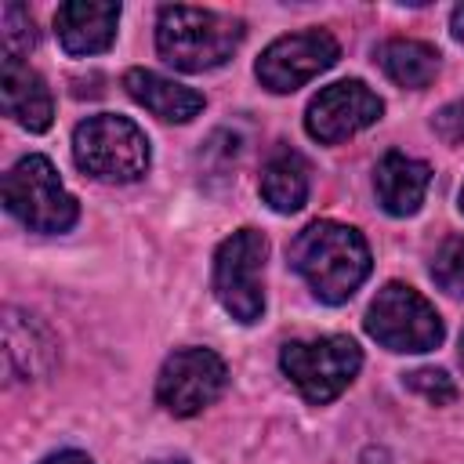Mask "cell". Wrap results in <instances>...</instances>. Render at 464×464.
<instances>
[{
  "label": "cell",
  "mask_w": 464,
  "mask_h": 464,
  "mask_svg": "<svg viewBox=\"0 0 464 464\" xmlns=\"http://www.w3.org/2000/svg\"><path fill=\"white\" fill-rule=\"evenodd\" d=\"M377 62L392 83L410 87V91L428 87L439 72V51L424 40H388V44H381Z\"/></svg>",
  "instance_id": "17"
},
{
  "label": "cell",
  "mask_w": 464,
  "mask_h": 464,
  "mask_svg": "<svg viewBox=\"0 0 464 464\" xmlns=\"http://www.w3.org/2000/svg\"><path fill=\"white\" fill-rule=\"evenodd\" d=\"M450 29H453V36L464 44V4L460 7H453V18H450Z\"/></svg>",
  "instance_id": "23"
},
{
  "label": "cell",
  "mask_w": 464,
  "mask_h": 464,
  "mask_svg": "<svg viewBox=\"0 0 464 464\" xmlns=\"http://www.w3.org/2000/svg\"><path fill=\"white\" fill-rule=\"evenodd\" d=\"M243 22L207 7L170 4L156 18V51L181 72H207L225 65L243 44Z\"/></svg>",
  "instance_id": "2"
},
{
  "label": "cell",
  "mask_w": 464,
  "mask_h": 464,
  "mask_svg": "<svg viewBox=\"0 0 464 464\" xmlns=\"http://www.w3.org/2000/svg\"><path fill=\"white\" fill-rule=\"evenodd\" d=\"M261 199L276 214H294L308 199V163L301 152L283 149L261 167Z\"/></svg>",
  "instance_id": "16"
},
{
  "label": "cell",
  "mask_w": 464,
  "mask_h": 464,
  "mask_svg": "<svg viewBox=\"0 0 464 464\" xmlns=\"http://www.w3.org/2000/svg\"><path fill=\"white\" fill-rule=\"evenodd\" d=\"M123 87L141 109H149L152 116H160L167 123H188L203 109V94L199 91H192V87H185L178 80H167V76H160L152 69H127L123 72Z\"/></svg>",
  "instance_id": "15"
},
{
  "label": "cell",
  "mask_w": 464,
  "mask_h": 464,
  "mask_svg": "<svg viewBox=\"0 0 464 464\" xmlns=\"http://www.w3.org/2000/svg\"><path fill=\"white\" fill-rule=\"evenodd\" d=\"M435 134L446 141V145H460L464 149V98L442 105L435 112Z\"/></svg>",
  "instance_id": "21"
},
{
  "label": "cell",
  "mask_w": 464,
  "mask_h": 464,
  "mask_svg": "<svg viewBox=\"0 0 464 464\" xmlns=\"http://www.w3.org/2000/svg\"><path fill=\"white\" fill-rule=\"evenodd\" d=\"M381 112H384V102L362 80H337L308 102L304 130L323 145H337L359 134L362 127L377 123Z\"/></svg>",
  "instance_id": "10"
},
{
  "label": "cell",
  "mask_w": 464,
  "mask_h": 464,
  "mask_svg": "<svg viewBox=\"0 0 464 464\" xmlns=\"http://www.w3.org/2000/svg\"><path fill=\"white\" fill-rule=\"evenodd\" d=\"M72 160L83 174L98 181L127 185L149 170V138L134 120L116 112H98L76 123Z\"/></svg>",
  "instance_id": "3"
},
{
  "label": "cell",
  "mask_w": 464,
  "mask_h": 464,
  "mask_svg": "<svg viewBox=\"0 0 464 464\" xmlns=\"http://www.w3.org/2000/svg\"><path fill=\"white\" fill-rule=\"evenodd\" d=\"M279 366L308 402L323 406L352 384L362 366V352L352 337L341 334L315 341H286L279 352Z\"/></svg>",
  "instance_id": "7"
},
{
  "label": "cell",
  "mask_w": 464,
  "mask_h": 464,
  "mask_svg": "<svg viewBox=\"0 0 464 464\" xmlns=\"http://www.w3.org/2000/svg\"><path fill=\"white\" fill-rule=\"evenodd\" d=\"M228 384V366L210 348L174 352L156 377V402L174 417H192L210 406Z\"/></svg>",
  "instance_id": "8"
},
{
  "label": "cell",
  "mask_w": 464,
  "mask_h": 464,
  "mask_svg": "<svg viewBox=\"0 0 464 464\" xmlns=\"http://www.w3.org/2000/svg\"><path fill=\"white\" fill-rule=\"evenodd\" d=\"M265 257L268 239L257 228H239L214 254V297L236 323H257L265 312Z\"/></svg>",
  "instance_id": "6"
},
{
  "label": "cell",
  "mask_w": 464,
  "mask_h": 464,
  "mask_svg": "<svg viewBox=\"0 0 464 464\" xmlns=\"http://www.w3.org/2000/svg\"><path fill=\"white\" fill-rule=\"evenodd\" d=\"M366 334L388 352H431L442 344V319L435 304L406 283H384L366 308Z\"/></svg>",
  "instance_id": "5"
},
{
  "label": "cell",
  "mask_w": 464,
  "mask_h": 464,
  "mask_svg": "<svg viewBox=\"0 0 464 464\" xmlns=\"http://www.w3.org/2000/svg\"><path fill=\"white\" fill-rule=\"evenodd\" d=\"M286 257H290V268L326 304H344L370 276V246L362 232L341 221L304 225L294 236Z\"/></svg>",
  "instance_id": "1"
},
{
  "label": "cell",
  "mask_w": 464,
  "mask_h": 464,
  "mask_svg": "<svg viewBox=\"0 0 464 464\" xmlns=\"http://www.w3.org/2000/svg\"><path fill=\"white\" fill-rule=\"evenodd\" d=\"M4 359H7V373L18 381H33L44 377L54 362V337L47 334V326L18 308H7L4 319Z\"/></svg>",
  "instance_id": "14"
},
{
  "label": "cell",
  "mask_w": 464,
  "mask_h": 464,
  "mask_svg": "<svg viewBox=\"0 0 464 464\" xmlns=\"http://www.w3.org/2000/svg\"><path fill=\"white\" fill-rule=\"evenodd\" d=\"M460 210H464V188H460Z\"/></svg>",
  "instance_id": "26"
},
{
  "label": "cell",
  "mask_w": 464,
  "mask_h": 464,
  "mask_svg": "<svg viewBox=\"0 0 464 464\" xmlns=\"http://www.w3.org/2000/svg\"><path fill=\"white\" fill-rule=\"evenodd\" d=\"M40 464H94L87 453H80V450H62V453H51V457H44Z\"/></svg>",
  "instance_id": "22"
},
{
  "label": "cell",
  "mask_w": 464,
  "mask_h": 464,
  "mask_svg": "<svg viewBox=\"0 0 464 464\" xmlns=\"http://www.w3.org/2000/svg\"><path fill=\"white\" fill-rule=\"evenodd\" d=\"M152 464H188V460H181V457H170V460H152Z\"/></svg>",
  "instance_id": "24"
},
{
  "label": "cell",
  "mask_w": 464,
  "mask_h": 464,
  "mask_svg": "<svg viewBox=\"0 0 464 464\" xmlns=\"http://www.w3.org/2000/svg\"><path fill=\"white\" fill-rule=\"evenodd\" d=\"M431 279L450 297H464V236H450L431 257Z\"/></svg>",
  "instance_id": "18"
},
{
  "label": "cell",
  "mask_w": 464,
  "mask_h": 464,
  "mask_svg": "<svg viewBox=\"0 0 464 464\" xmlns=\"http://www.w3.org/2000/svg\"><path fill=\"white\" fill-rule=\"evenodd\" d=\"M402 384H406L410 392H417L420 399L435 402V406H446V402L457 399V384H453V377H450L446 370H431V366H424V370L406 373Z\"/></svg>",
  "instance_id": "20"
},
{
  "label": "cell",
  "mask_w": 464,
  "mask_h": 464,
  "mask_svg": "<svg viewBox=\"0 0 464 464\" xmlns=\"http://www.w3.org/2000/svg\"><path fill=\"white\" fill-rule=\"evenodd\" d=\"M120 4L112 0H69L54 11V33L69 54H102L116 40Z\"/></svg>",
  "instance_id": "11"
},
{
  "label": "cell",
  "mask_w": 464,
  "mask_h": 464,
  "mask_svg": "<svg viewBox=\"0 0 464 464\" xmlns=\"http://www.w3.org/2000/svg\"><path fill=\"white\" fill-rule=\"evenodd\" d=\"M431 185V167L406 156V152H384L377 170H373V188H377V203L392 214V218H410L420 210L424 196Z\"/></svg>",
  "instance_id": "13"
},
{
  "label": "cell",
  "mask_w": 464,
  "mask_h": 464,
  "mask_svg": "<svg viewBox=\"0 0 464 464\" xmlns=\"http://www.w3.org/2000/svg\"><path fill=\"white\" fill-rule=\"evenodd\" d=\"M0 105L18 127H25L33 134L47 130L54 120V102H51L44 76L36 69H29L22 58L0 62Z\"/></svg>",
  "instance_id": "12"
},
{
  "label": "cell",
  "mask_w": 464,
  "mask_h": 464,
  "mask_svg": "<svg viewBox=\"0 0 464 464\" xmlns=\"http://www.w3.org/2000/svg\"><path fill=\"white\" fill-rule=\"evenodd\" d=\"M4 207L33 232H65L80 214L47 156H22L4 174Z\"/></svg>",
  "instance_id": "4"
},
{
  "label": "cell",
  "mask_w": 464,
  "mask_h": 464,
  "mask_svg": "<svg viewBox=\"0 0 464 464\" xmlns=\"http://www.w3.org/2000/svg\"><path fill=\"white\" fill-rule=\"evenodd\" d=\"M460 366H464V334H460Z\"/></svg>",
  "instance_id": "25"
},
{
  "label": "cell",
  "mask_w": 464,
  "mask_h": 464,
  "mask_svg": "<svg viewBox=\"0 0 464 464\" xmlns=\"http://www.w3.org/2000/svg\"><path fill=\"white\" fill-rule=\"evenodd\" d=\"M0 40H4V58H25L36 47V25L22 4H4Z\"/></svg>",
  "instance_id": "19"
},
{
  "label": "cell",
  "mask_w": 464,
  "mask_h": 464,
  "mask_svg": "<svg viewBox=\"0 0 464 464\" xmlns=\"http://www.w3.org/2000/svg\"><path fill=\"white\" fill-rule=\"evenodd\" d=\"M337 58H341V47L326 29H304V33L272 40L261 51L254 72L261 87H268L272 94H290L308 80H315L319 72H326Z\"/></svg>",
  "instance_id": "9"
}]
</instances>
